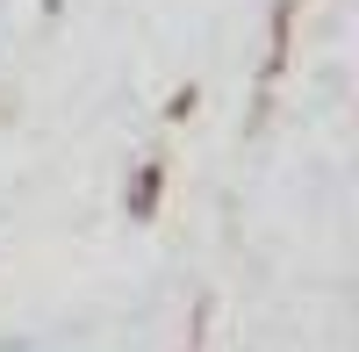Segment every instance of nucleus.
Here are the masks:
<instances>
[{"mask_svg": "<svg viewBox=\"0 0 359 352\" xmlns=\"http://www.w3.org/2000/svg\"><path fill=\"white\" fill-rule=\"evenodd\" d=\"M158 194H165V165H158V158H144V165H137V180H130V194H123L130 223H151V216H158Z\"/></svg>", "mask_w": 359, "mask_h": 352, "instance_id": "nucleus-1", "label": "nucleus"}]
</instances>
